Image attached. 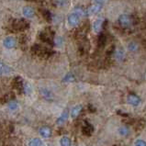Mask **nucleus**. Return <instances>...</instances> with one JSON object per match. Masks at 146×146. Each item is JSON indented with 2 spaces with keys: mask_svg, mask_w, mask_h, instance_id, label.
I'll use <instances>...</instances> for the list:
<instances>
[{
  "mask_svg": "<svg viewBox=\"0 0 146 146\" xmlns=\"http://www.w3.org/2000/svg\"><path fill=\"white\" fill-rule=\"evenodd\" d=\"M95 1H97V2H101L102 0H95Z\"/></svg>",
  "mask_w": 146,
  "mask_h": 146,
  "instance_id": "2f4dec72",
  "label": "nucleus"
},
{
  "mask_svg": "<svg viewBox=\"0 0 146 146\" xmlns=\"http://www.w3.org/2000/svg\"><path fill=\"white\" fill-rule=\"evenodd\" d=\"M82 110H83V107L81 105H77L76 107H74L72 111H71V116H72V118L73 119L77 118V117L80 115Z\"/></svg>",
  "mask_w": 146,
  "mask_h": 146,
  "instance_id": "2eb2a0df",
  "label": "nucleus"
},
{
  "mask_svg": "<svg viewBox=\"0 0 146 146\" xmlns=\"http://www.w3.org/2000/svg\"><path fill=\"white\" fill-rule=\"evenodd\" d=\"M31 50V52L34 54V55L41 58V59H49V58L52 56L54 53V52H52V50L41 47L40 45H38V44H34Z\"/></svg>",
  "mask_w": 146,
  "mask_h": 146,
  "instance_id": "f257e3e1",
  "label": "nucleus"
},
{
  "mask_svg": "<svg viewBox=\"0 0 146 146\" xmlns=\"http://www.w3.org/2000/svg\"><path fill=\"white\" fill-rule=\"evenodd\" d=\"M127 100H128V103L133 107H137L141 104V98L135 94H129Z\"/></svg>",
  "mask_w": 146,
  "mask_h": 146,
  "instance_id": "0eeeda50",
  "label": "nucleus"
},
{
  "mask_svg": "<svg viewBox=\"0 0 146 146\" xmlns=\"http://www.w3.org/2000/svg\"><path fill=\"white\" fill-rule=\"evenodd\" d=\"M119 133L120 136L126 137L130 134V129H129L127 126H122L119 128Z\"/></svg>",
  "mask_w": 146,
  "mask_h": 146,
  "instance_id": "a211bd4d",
  "label": "nucleus"
},
{
  "mask_svg": "<svg viewBox=\"0 0 146 146\" xmlns=\"http://www.w3.org/2000/svg\"><path fill=\"white\" fill-rule=\"evenodd\" d=\"M115 58L118 61H122L124 59V57H125V53H124V51L121 49H119L118 50L117 52H115Z\"/></svg>",
  "mask_w": 146,
  "mask_h": 146,
  "instance_id": "6ab92c4d",
  "label": "nucleus"
},
{
  "mask_svg": "<svg viewBox=\"0 0 146 146\" xmlns=\"http://www.w3.org/2000/svg\"><path fill=\"white\" fill-rule=\"evenodd\" d=\"M74 13L77 14L79 17H82V16L85 15V11H84V9H83L82 7H76V8H74Z\"/></svg>",
  "mask_w": 146,
  "mask_h": 146,
  "instance_id": "bb28decb",
  "label": "nucleus"
},
{
  "mask_svg": "<svg viewBox=\"0 0 146 146\" xmlns=\"http://www.w3.org/2000/svg\"><path fill=\"white\" fill-rule=\"evenodd\" d=\"M68 1H69V0H54V3H55L56 5L59 6V7H64V6L67 5Z\"/></svg>",
  "mask_w": 146,
  "mask_h": 146,
  "instance_id": "393cba45",
  "label": "nucleus"
},
{
  "mask_svg": "<svg viewBox=\"0 0 146 146\" xmlns=\"http://www.w3.org/2000/svg\"><path fill=\"white\" fill-rule=\"evenodd\" d=\"M12 87H13L14 89H16L19 94L21 93H24V81L23 79L20 77V76H16L14 77V79L12 80Z\"/></svg>",
  "mask_w": 146,
  "mask_h": 146,
  "instance_id": "39448f33",
  "label": "nucleus"
},
{
  "mask_svg": "<svg viewBox=\"0 0 146 146\" xmlns=\"http://www.w3.org/2000/svg\"><path fill=\"white\" fill-rule=\"evenodd\" d=\"M26 1H29V2H36L37 0H26Z\"/></svg>",
  "mask_w": 146,
  "mask_h": 146,
  "instance_id": "7c9ffc66",
  "label": "nucleus"
},
{
  "mask_svg": "<svg viewBox=\"0 0 146 146\" xmlns=\"http://www.w3.org/2000/svg\"><path fill=\"white\" fill-rule=\"evenodd\" d=\"M67 21L71 27H76L80 22V17L76 13H72L68 16Z\"/></svg>",
  "mask_w": 146,
  "mask_h": 146,
  "instance_id": "423d86ee",
  "label": "nucleus"
},
{
  "mask_svg": "<svg viewBox=\"0 0 146 146\" xmlns=\"http://www.w3.org/2000/svg\"><path fill=\"white\" fill-rule=\"evenodd\" d=\"M134 146H146V141L143 140H137L134 143Z\"/></svg>",
  "mask_w": 146,
  "mask_h": 146,
  "instance_id": "c756f323",
  "label": "nucleus"
},
{
  "mask_svg": "<svg viewBox=\"0 0 146 146\" xmlns=\"http://www.w3.org/2000/svg\"><path fill=\"white\" fill-rule=\"evenodd\" d=\"M115 46L114 45H111V46H110L108 48V50H107V55L108 56H111L112 54H114L115 53Z\"/></svg>",
  "mask_w": 146,
  "mask_h": 146,
  "instance_id": "cd10ccee",
  "label": "nucleus"
},
{
  "mask_svg": "<svg viewBox=\"0 0 146 146\" xmlns=\"http://www.w3.org/2000/svg\"><path fill=\"white\" fill-rule=\"evenodd\" d=\"M19 103L15 101L14 99L8 102V108H9L10 110H17L19 108Z\"/></svg>",
  "mask_w": 146,
  "mask_h": 146,
  "instance_id": "4be33fe9",
  "label": "nucleus"
},
{
  "mask_svg": "<svg viewBox=\"0 0 146 146\" xmlns=\"http://www.w3.org/2000/svg\"><path fill=\"white\" fill-rule=\"evenodd\" d=\"M39 133L43 138H50L52 135V130L49 127H41L39 130Z\"/></svg>",
  "mask_w": 146,
  "mask_h": 146,
  "instance_id": "9b49d317",
  "label": "nucleus"
},
{
  "mask_svg": "<svg viewBox=\"0 0 146 146\" xmlns=\"http://www.w3.org/2000/svg\"><path fill=\"white\" fill-rule=\"evenodd\" d=\"M103 26V19H98L93 23V31L97 33H99L102 30Z\"/></svg>",
  "mask_w": 146,
  "mask_h": 146,
  "instance_id": "dca6fc26",
  "label": "nucleus"
},
{
  "mask_svg": "<svg viewBox=\"0 0 146 146\" xmlns=\"http://www.w3.org/2000/svg\"><path fill=\"white\" fill-rule=\"evenodd\" d=\"M137 49H138V45H137L135 42H131L130 44H129V50H130V51L134 52Z\"/></svg>",
  "mask_w": 146,
  "mask_h": 146,
  "instance_id": "c85d7f7f",
  "label": "nucleus"
},
{
  "mask_svg": "<svg viewBox=\"0 0 146 146\" xmlns=\"http://www.w3.org/2000/svg\"><path fill=\"white\" fill-rule=\"evenodd\" d=\"M12 28L16 31H25L30 28V23L22 19H15L12 23Z\"/></svg>",
  "mask_w": 146,
  "mask_h": 146,
  "instance_id": "7ed1b4c3",
  "label": "nucleus"
},
{
  "mask_svg": "<svg viewBox=\"0 0 146 146\" xmlns=\"http://www.w3.org/2000/svg\"><path fill=\"white\" fill-rule=\"evenodd\" d=\"M41 144H42V143L40 139H33L29 143L28 146H41Z\"/></svg>",
  "mask_w": 146,
  "mask_h": 146,
  "instance_id": "b1692460",
  "label": "nucleus"
},
{
  "mask_svg": "<svg viewBox=\"0 0 146 146\" xmlns=\"http://www.w3.org/2000/svg\"><path fill=\"white\" fill-rule=\"evenodd\" d=\"M68 118H69V111H68V110H65L61 114V116L59 117V118H58V119H57V124H59V125L64 124L66 121V120L68 119Z\"/></svg>",
  "mask_w": 146,
  "mask_h": 146,
  "instance_id": "4468645a",
  "label": "nucleus"
},
{
  "mask_svg": "<svg viewBox=\"0 0 146 146\" xmlns=\"http://www.w3.org/2000/svg\"><path fill=\"white\" fill-rule=\"evenodd\" d=\"M64 81L68 82V83L73 82V81H74V76H73V74H67L65 76V77L64 78Z\"/></svg>",
  "mask_w": 146,
  "mask_h": 146,
  "instance_id": "a878e982",
  "label": "nucleus"
},
{
  "mask_svg": "<svg viewBox=\"0 0 146 146\" xmlns=\"http://www.w3.org/2000/svg\"><path fill=\"white\" fill-rule=\"evenodd\" d=\"M22 13L24 15V17H27V18H32L35 15V11L31 7H24Z\"/></svg>",
  "mask_w": 146,
  "mask_h": 146,
  "instance_id": "f8f14e48",
  "label": "nucleus"
},
{
  "mask_svg": "<svg viewBox=\"0 0 146 146\" xmlns=\"http://www.w3.org/2000/svg\"><path fill=\"white\" fill-rule=\"evenodd\" d=\"M119 24L120 27H122L124 29H128L131 26H132V19L131 16H129L127 14H122L119 16Z\"/></svg>",
  "mask_w": 146,
  "mask_h": 146,
  "instance_id": "20e7f679",
  "label": "nucleus"
},
{
  "mask_svg": "<svg viewBox=\"0 0 146 146\" xmlns=\"http://www.w3.org/2000/svg\"><path fill=\"white\" fill-rule=\"evenodd\" d=\"M100 9H101V5H99V4H96V5H93V6H91L87 8L86 14H87V16H93V15L98 14L100 11Z\"/></svg>",
  "mask_w": 146,
  "mask_h": 146,
  "instance_id": "9d476101",
  "label": "nucleus"
},
{
  "mask_svg": "<svg viewBox=\"0 0 146 146\" xmlns=\"http://www.w3.org/2000/svg\"><path fill=\"white\" fill-rule=\"evenodd\" d=\"M14 99V94L13 93H8L6 96H4V98H1V103H8L11 100Z\"/></svg>",
  "mask_w": 146,
  "mask_h": 146,
  "instance_id": "aec40b11",
  "label": "nucleus"
},
{
  "mask_svg": "<svg viewBox=\"0 0 146 146\" xmlns=\"http://www.w3.org/2000/svg\"><path fill=\"white\" fill-rule=\"evenodd\" d=\"M53 37H54V32L52 29H50V28L45 29L44 31H40L39 34V39L46 44L50 45V46H53L54 45Z\"/></svg>",
  "mask_w": 146,
  "mask_h": 146,
  "instance_id": "f03ea898",
  "label": "nucleus"
},
{
  "mask_svg": "<svg viewBox=\"0 0 146 146\" xmlns=\"http://www.w3.org/2000/svg\"><path fill=\"white\" fill-rule=\"evenodd\" d=\"M41 95L43 96L44 98L50 99L52 98V94L51 91H49L48 89H41Z\"/></svg>",
  "mask_w": 146,
  "mask_h": 146,
  "instance_id": "5701e85b",
  "label": "nucleus"
},
{
  "mask_svg": "<svg viewBox=\"0 0 146 146\" xmlns=\"http://www.w3.org/2000/svg\"><path fill=\"white\" fill-rule=\"evenodd\" d=\"M94 131V127L92 126V124H90L89 122L85 121L84 125L82 127V132L83 134L86 136H90Z\"/></svg>",
  "mask_w": 146,
  "mask_h": 146,
  "instance_id": "6e6552de",
  "label": "nucleus"
},
{
  "mask_svg": "<svg viewBox=\"0 0 146 146\" xmlns=\"http://www.w3.org/2000/svg\"><path fill=\"white\" fill-rule=\"evenodd\" d=\"M41 15H42L43 17V19L46 20V21L48 22H51L52 21V13L50 12L49 10L47 9H43V10H41Z\"/></svg>",
  "mask_w": 146,
  "mask_h": 146,
  "instance_id": "f3484780",
  "label": "nucleus"
},
{
  "mask_svg": "<svg viewBox=\"0 0 146 146\" xmlns=\"http://www.w3.org/2000/svg\"><path fill=\"white\" fill-rule=\"evenodd\" d=\"M60 144L61 146H71L72 145V141L68 137H62L60 140Z\"/></svg>",
  "mask_w": 146,
  "mask_h": 146,
  "instance_id": "412c9836",
  "label": "nucleus"
},
{
  "mask_svg": "<svg viewBox=\"0 0 146 146\" xmlns=\"http://www.w3.org/2000/svg\"><path fill=\"white\" fill-rule=\"evenodd\" d=\"M3 44L7 49H13L17 44V40L14 37H7V38L4 40Z\"/></svg>",
  "mask_w": 146,
  "mask_h": 146,
  "instance_id": "1a4fd4ad",
  "label": "nucleus"
},
{
  "mask_svg": "<svg viewBox=\"0 0 146 146\" xmlns=\"http://www.w3.org/2000/svg\"><path fill=\"white\" fill-rule=\"evenodd\" d=\"M107 43V36L105 33H100L98 38V46L99 48H104Z\"/></svg>",
  "mask_w": 146,
  "mask_h": 146,
  "instance_id": "ddd939ff",
  "label": "nucleus"
}]
</instances>
